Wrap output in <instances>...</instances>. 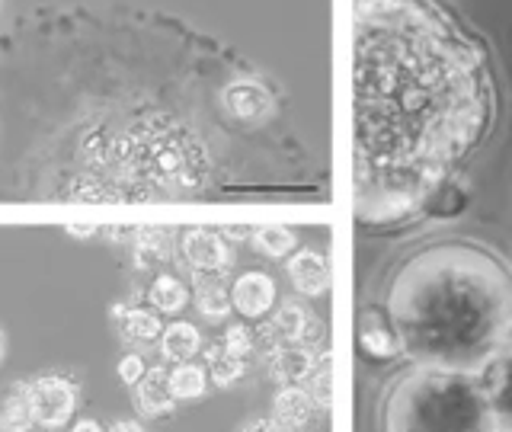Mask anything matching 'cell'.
Segmentation results:
<instances>
[{
	"mask_svg": "<svg viewBox=\"0 0 512 432\" xmlns=\"http://www.w3.org/2000/svg\"><path fill=\"white\" fill-rule=\"evenodd\" d=\"M26 400L32 410V420L42 429H61L71 423L77 410V384L64 375H36L26 381Z\"/></svg>",
	"mask_w": 512,
	"mask_h": 432,
	"instance_id": "1",
	"label": "cell"
},
{
	"mask_svg": "<svg viewBox=\"0 0 512 432\" xmlns=\"http://www.w3.org/2000/svg\"><path fill=\"white\" fill-rule=\"evenodd\" d=\"M183 256L196 272H224L231 266V250L228 244L205 228H189L183 234Z\"/></svg>",
	"mask_w": 512,
	"mask_h": 432,
	"instance_id": "2",
	"label": "cell"
},
{
	"mask_svg": "<svg viewBox=\"0 0 512 432\" xmlns=\"http://www.w3.org/2000/svg\"><path fill=\"white\" fill-rule=\"evenodd\" d=\"M231 298L240 314L256 320L272 308V301H276V285H272V279L263 276V272H247V276H240L234 282Z\"/></svg>",
	"mask_w": 512,
	"mask_h": 432,
	"instance_id": "3",
	"label": "cell"
},
{
	"mask_svg": "<svg viewBox=\"0 0 512 432\" xmlns=\"http://www.w3.org/2000/svg\"><path fill=\"white\" fill-rule=\"evenodd\" d=\"M135 407L141 416H164L176 407V397L170 388V372L164 368H148L144 378L135 384Z\"/></svg>",
	"mask_w": 512,
	"mask_h": 432,
	"instance_id": "4",
	"label": "cell"
},
{
	"mask_svg": "<svg viewBox=\"0 0 512 432\" xmlns=\"http://www.w3.org/2000/svg\"><path fill=\"white\" fill-rule=\"evenodd\" d=\"M224 106H228L231 116L253 122V119H263L272 109V96L260 84H231L224 90Z\"/></svg>",
	"mask_w": 512,
	"mask_h": 432,
	"instance_id": "5",
	"label": "cell"
},
{
	"mask_svg": "<svg viewBox=\"0 0 512 432\" xmlns=\"http://www.w3.org/2000/svg\"><path fill=\"white\" fill-rule=\"evenodd\" d=\"M196 304L205 317L221 320L234 308L231 292L221 282V272H196Z\"/></svg>",
	"mask_w": 512,
	"mask_h": 432,
	"instance_id": "6",
	"label": "cell"
},
{
	"mask_svg": "<svg viewBox=\"0 0 512 432\" xmlns=\"http://www.w3.org/2000/svg\"><path fill=\"white\" fill-rule=\"evenodd\" d=\"M292 282L301 295H320L330 285V269L320 253H298L292 260Z\"/></svg>",
	"mask_w": 512,
	"mask_h": 432,
	"instance_id": "7",
	"label": "cell"
},
{
	"mask_svg": "<svg viewBox=\"0 0 512 432\" xmlns=\"http://www.w3.org/2000/svg\"><path fill=\"white\" fill-rule=\"evenodd\" d=\"M272 413H276V420L285 426V429H301V426H308L311 423V416H314V400L308 391H301V388H285L279 397H276V404H272Z\"/></svg>",
	"mask_w": 512,
	"mask_h": 432,
	"instance_id": "8",
	"label": "cell"
},
{
	"mask_svg": "<svg viewBox=\"0 0 512 432\" xmlns=\"http://www.w3.org/2000/svg\"><path fill=\"white\" fill-rule=\"evenodd\" d=\"M269 368L279 381H301L314 372V356L304 346H279L269 356Z\"/></svg>",
	"mask_w": 512,
	"mask_h": 432,
	"instance_id": "9",
	"label": "cell"
},
{
	"mask_svg": "<svg viewBox=\"0 0 512 432\" xmlns=\"http://www.w3.org/2000/svg\"><path fill=\"white\" fill-rule=\"evenodd\" d=\"M119 317V330L125 340L132 343H154L164 327H160V317L154 311H144V308H116L112 311Z\"/></svg>",
	"mask_w": 512,
	"mask_h": 432,
	"instance_id": "10",
	"label": "cell"
},
{
	"mask_svg": "<svg viewBox=\"0 0 512 432\" xmlns=\"http://www.w3.org/2000/svg\"><path fill=\"white\" fill-rule=\"evenodd\" d=\"M202 346V336L192 324H170L164 333H160V352H164V359L170 362H189L192 356L199 352Z\"/></svg>",
	"mask_w": 512,
	"mask_h": 432,
	"instance_id": "11",
	"label": "cell"
},
{
	"mask_svg": "<svg viewBox=\"0 0 512 432\" xmlns=\"http://www.w3.org/2000/svg\"><path fill=\"white\" fill-rule=\"evenodd\" d=\"M32 426H36V420H32L26 400V381H16L4 404H0V432H32Z\"/></svg>",
	"mask_w": 512,
	"mask_h": 432,
	"instance_id": "12",
	"label": "cell"
},
{
	"mask_svg": "<svg viewBox=\"0 0 512 432\" xmlns=\"http://www.w3.org/2000/svg\"><path fill=\"white\" fill-rule=\"evenodd\" d=\"M151 304L160 311V314H176V311H183L186 308V285L176 279V276H157L151 282V292H148Z\"/></svg>",
	"mask_w": 512,
	"mask_h": 432,
	"instance_id": "13",
	"label": "cell"
},
{
	"mask_svg": "<svg viewBox=\"0 0 512 432\" xmlns=\"http://www.w3.org/2000/svg\"><path fill=\"white\" fill-rule=\"evenodd\" d=\"M170 388L176 400H196L205 394V368L192 365V362H180L170 372Z\"/></svg>",
	"mask_w": 512,
	"mask_h": 432,
	"instance_id": "14",
	"label": "cell"
},
{
	"mask_svg": "<svg viewBox=\"0 0 512 432\" xmlns=\"http://www.w3.org/2000/svg\"><path fill=\"white\" fill-rule=\"evenodd\" d=\"M208 365H212V378H215V384H221V388H228V384H234L240 375H244V359L231 356L224 346L208 349Z\"/></svg>",
	"mask_w": 512,
	"mask_h": 432,
	"instance_id": "15",
	"label": "cell"
},
{
	"mask_svg": "<svg viewBox=\"0 0 512 432\" xmlns=\"http://www.w3.org/2000/svg\"><path fill=\"white\" fill-rule=\"evenodd\" d=\"M272 327H276L279 340H301L304 327H308V314H304L298 304H282L276 320H272Z\"/></svg>",
	"mask_w": 512,
	"mask_h": 432,
	"instance_id": "16",
	"label": "cell"
},
{
	"mask_svg": "<svg viewBox=\"0 0 512 432\" xmlns=\"http://www.w3.org/2000/svg\"><path fill=\"white\" fill-rule=\"evenodd\" d=\"M256 247L269 256H285L295 247V234L285 228H263V231H256Z\"/></svg>",
	"mask_w": 512,
	"mask_h": 432,
	"instance_id": "17",
	"label": "cell"
},
{
	"mask_svg": "<svg viewBox=\"0 0 512 432\" xmlns=\"http://www.w3.org/2000/svg\"><path fill=\"white\" fill-rule=\"evenodd\" d=\"M362 346H365V352H372V356H394L397 352V346H394V336L391 333H384V330H378V327H368L365 333H362Z\"/></svg>",
	"mask_w": 512,
	"mask_h": 432,
	"instance_id": "18",
	"label": "cell"
},
{
	"mask_svg": "<svg viewBox=\"0 0 512 432\" xmlns=\"http://www.w3.org/2000/svg\"><path fill=\"white\" fill-rule=\"evenodd\" d=\"M224 349L231 352V356H240L244 359L247 352L253 349V333L247 327H228V333H224Z\"/></svg>",
	"mask_w": 512,
	"mask_h": 432,
	"instance_id": "19",
	"label": "cell"
},
{
	"mask_svg": "<svg viewBox=\"0 0 512 432\" xmlns=\"http://www.w3.org/2000/svg\"><path fill=\"white\" fill-rule=\"evenodd\" d=\"M311 391L320 404H330V397H333V391H330V356L320 359L317 372L311 375Z\"/></svg>",
	"mask_w": 512,
	"mask_h": 432,
	"instance_id": "20",
	"label": "cell"
},
{
	"mask_svg": "<svg viewBox=\"0 0 512 432\" xmlns=\"http://www.w3.org/2000/svg\"><path fill=\"white\" fill-rule=\"evenodd\" d=\"M144 359L138 356V352H128V356H122V362H119V378H122V384H138L141 378H144Z\"/></svg>",
	"mask_w": 512,
	"mask_h": 432,
	"instance_id": "21",
	"label": "cell"
},
{
	"mask_svg": "<svg viewBox=\"0 0 512 432\" xmlns=\"http://www.w3.org/2000/svg\"><path fill=\"white\" fill-rule=\"evenodd\" d=\"M240 432H285V426L279 420H250Z\"/></svg>",
	"mask_w": 512,
	"mask_h": 432,
	"instance_id": "22",
	"label": "cell"
},
{
	"mask_svg": "<svg viewBox=\"0 0 512 432\" xmlns=\"http://www.w3.org/2000/svg\"><path fill=\"white\" fill-rule=\"evenodd\" d=\"M109 432H144V426L135 423V420H119V423L109 426Z\"/></svg>",
	"mask_w": 512,
	"mask_h": 432,
	"instance_id": "23",
	"label": "cell"
},
{
	"mask_svg": "<svg viewBox=\"0 0 512 432\" xmlns=\"http://www.w3.org/2000/svg\"><path fill=\"white\" fill-rule=\"evenodd\" d=\"M71 432H103V426L96 423V420H77V423L71 426Z\"/></svg>",
	"mask_w": 512,
	"mask_h": 432,
	"instance_id": "24",
	"label": "cell"
},
{
	"mask_svg": "<svg viewBox=\"0 0 512 432\" xmlns=\"http://www.w3.org/2000/svg\"><path fill=\"white\" fill-rule=\"evenodd\" d=\"M4 359H7V333L0 330V365H4Z\"/></svg>",
	"mask_w": 512,
	"mask_h": 432,
	"instance_id": "25",
	"label": "cell"
},
{
	"mask_svg": "<svg viewBox=\"0 0 512 432\" xmlns=\"http://www.w3.org/2000/svg\"><path fill=\"white\" fill-rule=\"evenodd\" d=\"M68 234H71V237H90L93 228H68Z\"/></svg>",
	"mask_w": 512,
	"mask_h": 432,
	"instance_id": "26",
	"label": "cell"
},
{
	"mask_svg": "<svg viewBox=\"0 0 512 432\" xmlns=\"http://www.w3.org/2000/svg\"><path fill=\"white\" fill-rule=\"evenodd\" d=\"M45 432H58V429H45Z\"/></svg>",
	"mask_w": 512,
	"mask_h": 432,
	"instance_id": "27",
	"label": "cell"
}]
</instances>
